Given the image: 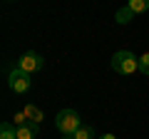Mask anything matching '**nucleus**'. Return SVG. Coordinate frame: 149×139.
<instances>
[{
  "mask_svg": "<svg viewBox=\"0 0 149 139\" xmlns=\"http://www.w3.org/2000/svg\"><path fill=\"white\" fill-rule=\"evenodd\" d=\"M112 70L119 72V75H132V72L139 70V57H134L127 50H119V52H114V57H112Z\"/></svg>",
  "mask_w": 149,
  "mask_h": 139,
  "instance_id": "f257e3e1",
  "label": "nucleus"
},
{
  "mask_svg": "<svg viewBox=\"0 0 149 139\" xmlns=\"http://www.w3.org/2000/svg\"><path fill=\"white\" fill-rule=\"evenodd\" d=\"M55 124H57V129L62 134H74L77 129L82 127V124H80V114L74 112V109H62V112H57Z\"/></svg>",
  "mask_w": 149,
  "mask_h": 139,
  "instance_id": "f03ea898",
  "label": "nucleus"
},
{
  "mask_svg": "<svg viewBox=\"0 0 149 139\" xmlns=\"http://www.w3.org/2000/svg\"><path fill=\"white\" fill-rule=\"evenodd\" d=\"M30 72H25V70H20V67H15L8 75V85H10V90L13 92H17V95H22V92H27L30 90V85H32V80H30Z\"/></svg>",
  "mask_w": 149,
  "mask_h": 139,
  "instance_id": "7ed1b4c3",
  "label": "nucleus"
},
{
  "mask_svg": "<svg viewBox=\"0 0 149 139\" xmlns=\"http://www.w3.org/2000/svg\"><path fill=\"white\" fill-rule=\"evenodd\" d=\"M42 65H45V60H42V55H37V52H25L20 60H17V67L20 70H25V72H37V70H42Z\"/></svg>",
  "mask_w": 149,
  "mask_h": 139,
  "instance_id": "20e7f679",
  "label": "nucleus"
},
{
  "mask_svg": "<svg viewBox=\"0 0 149 139\" xmlns=\"http://www.w3.org/2000/svg\"><path fill=\"white\" fill-rule=\"evenodd\" d=\"M37 132H40V124L27 122L25 127H17V139H35Z\"/></svg>",
  "mask_w": 149,
  "mask_h": 139,
  "instance_id": "39448f33",
  "label": "nucleus"
},
{
  "mask_svg": "<svg viewBox=\"0 0 149 139\" xmlns=\"http://www.w3.org/2000/svg\"><path fill=\"white\" fill-rule=\"evenodd\" d=\"M25 114H27V119H30L32 124H40V122H42V109L35 107V104H27V107H25Z\"/></svg>",
  "mask_w": 149,
  "mask_h": 139,
  "instance_id": "423d86ee",
  "label": "nucleus"
},
{
  "mask_svg": "<svg viewBox=\"0 0 149 139\" xmlns=\"http://www.w3.org/2000/svg\"><path fill=\"white\" fill-rule=\"evenodd\" d=\"M65 139H95V132L92 127H80L74 134H65Z\"/></svg>",
  "mask_w": 149,
  "mask_h": 139,
  "instance_id": "0eeeda50",
  "label": "nucleus"
},
{
  "mask_svg": "<svg viewBox=\"0 0 149 139\" xmlns=\"http://www.w3.org/2000/svg\"><path fill=\"white\" fill-rule=\"evenodd\" d=\"M127 8L134 13V15H139V13H147L149 10V0H129Z\"/></svg>",
  "mask_w": 149,
  "mask_h": 139,
  "instance_id": "6e6552de",
  "label": "nucleus"
},
{
  "mask_svg": "<svg viewBox=\"0 0 149 139\" xmlns=\"http://www.w3.org/2000/svg\"><path fill=\"white\" fill-rule=\"evenodd\" d=\"M0 139H17V129L10 122H3L0 124Z\"/></svg>",
  "mask_w": 149,
  "mask_h": 139,
  "instance_id": "1a4fd4ad",
  "label": "nucleus"
},
{
  "mask_svg": "<svg viewBox=\"0 0 149 139\" xmlns=\"http://www.w3.org/2000/svg\"><path fill=\"white\" fill-rule=\"evenodd\" d=\"M132 17H134V13H132V10H129V8H127V5H124V8H122V10H117V22H119V25H127V22H129V20H132Z\"/></svg>",
  "mask_w": 149,
  "mask_h": 139,
  "instance_id": "9d476101",
  "label": "nucleus"
},
{
  "mask_svg": "<svg viewBox=\"0 0 149 139\" xmlns=\"http://www.w3.org/2000/svg\"><path fill=\"white\" fill-rule=\"evenodd\" d=\"M139 72L149 75V52H144L142 57H139Z\"/></svg>",
  "mask_w": 149,
  "mask_h": 139,
  "instance_id": "9b49d317",
  "label": "nucleus"
},
{
  "mask_svg": "<svg viewBox=\"0 0 149 139\" xmlns=\"http://www.w3.org/2000/svg\"><path fill=\"white\" fill-rule=\"evenodd\" d=\"M100 139H117L114 134H104V137H100Z\"/></svg>",
  "mask_w": 149,
  "mask_h": 139,
  "instance_id": "f8f14e48",
  "label": "nucleus"
}]
</instances>
